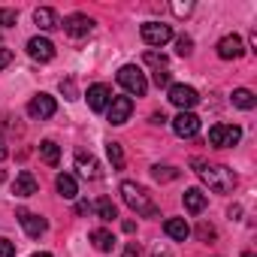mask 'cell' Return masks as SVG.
<instances>
[{
	"instance_id": "6da1fadb",
	"label": "cell",
	"mask_w": 257,
	"mask_h": 257,
	"mask_svg": "<svg viewBox=\"0 0 257 257\" xmlns=\"http://www.w3.org/2000/svg\"><path fill=\"white\" fill-rule=\"evenodd\" d=\"M191 167L200 173V179H203V182L209 185V191H215V194H230V191L236 188V173H233L230 167H209L203 158H194Z\"/></svg>"
},
{
	"instance_id": "7a4b0ae2",
	"label": "cell",
	"mask_w": 257,
	"mask_h": 257,
	"mask_svg": "<svg viewBox=\"0 0 257 257\" xmlns=\"http://www.w3.org/2000/svg\"><path fill=\"white\" fill-rule=\"evenodd\" d=\"M121 200L127 203V209H134L137 215H146V218H155L158 215V206L152 203L149 191L137 182H121Z\"/></svg>"
},
{
	"instance_id": "3957f363",
	"label": "cell",
	"mask_w": 257,
	"mask_h": 257,
	"mask_svg": "<svg viewBox=\"0 0 257 257\" xmlns=\"http://www.w3.org/2000/svg\"><path fill=\"white\" fill-rule=\"evenodd\" d=\"M118 85H121L127 94H137V97H143V94L149 91L146 73H143L137 64H124V67L118 70Z\"/></svg>"
},
{
	"instance_id": "277c9868",
	"label": "cell",
	"mask_w": 257,
	"mask_h": 257,
	"mask_svg": "<svg viewBox=\"0 0 257 257\" xmlns=\"http://www.w3.org/2000/svg\"><path fill=\"white\" fill-rule=\"evenodd\" d=\"M239 140H242V127H236V124H215L209 131V143L215 149H230Z\"/></svg>"
},
{
	"instance_id": "5b68a950",
	"label": "cell",
	"mask_w": 257,
	"mask_h": 257,
	"mask_svg": "<svg viewBox=\"0 0 257 257\" xmlns=\"http://www.w3.org/2000/svg\"><path fill=\"white\" fill-rule=\"evenodd\" d=\"M140 34H143V40L149 46H167L173 40V28L170 25H161V22H146L140 28Z\"/></svg>"
},
{
	"instance_id": "8992f818",
	"label": "cell",
	"mask_w": 257,
	"mask_h": 257,
	"mask_svg": "<svg viewBox=\"0 0 257 257\" xmlns=\"http://www.w3.org/2000/svg\"><path fill=\"white\" fill-rule=\"evenodd\" d=\"M170 103L179 106L182 112H191V109L200 103V94H197L191 85H170Z\"/></svg>"
},
{
	"instance_id": "52a82bcc",
	"label": "cell",
	"mask_w": 257,
	"mask_h": 257,
	"mask_svg": "<svg viewBox=\"0 0 257 257\" xmlns=\"http://www.w3.org/2000/svg\"><path fill=\"white\" fill-rule=\"evenodd\" d=\"M55 112H58V103H55V97H49V94H37V97H31V103H28V115L37 118V121H46V118H52Z\"/></svg>"
},
{
	"instance_id": "ba28073f",
	"label": "cell",
	"mask_w": 257,
	"mask_h": 257,
	"mask_svg": "<svg viewBox=\"0 0 257 257\" xmlns=\"http://www.w3.org/2000/svg\"><path fill=\"white\" fill-rule=\"evenodd\" d=\"M131 112H134V100H131V97H112L109 106H106L109 124H127Z\"/></svg>"
},
{
	"instance_id": "9c48e42d",
	"label": "cell",
	"mask_w": 257,
	"mask_h": 257,
	"mask_svg": "<svg viewBox=\"0 0 257 257\" xmlns=\"http://www.w3.org/2000/svg\"><path fill=\"white\" fill-rule=\"evenodd\" d=\"M242 55H245V43H242V37L227 34V37L218 40V58H221V61H239Z\"/></svg>"
},
{
	"instance_id": "30bf717a",
	"label": "cell",
	"mask_w": 257,
	"mask_h": 257,
	"mask_svg": "<svg viewBox=\"0 0 257 257\" xmlns=\"http://www.w3.org/2000/svg\"><path fill=\"white\" fill-rule=\"evenodd\" d=\"M19 224L25 227V233L31 236V239H40L46 230H49V224H46V218L43 215H37V212H28V209H19Z\"/></svg>"
},
{
	"instance_id": "8fae6325",
	"label": "cell",
	"mask_w": 257,
	"mask_h": 257,
	"mask_svg": "<svg viewBox=\"0 0 257 257\" xmlns=\"http://www.w3.org/2000/svg\"><path fill=\"white\" fill-rule=\"evenodd\" d=\"M173 131H176V137L191 140V137L200 134V118H197L194 112H179V115L173 118Z\"/></svg>"
},
{
	"instance_id": "7c38bea8",
	"label": "cell",
	"mask_w": 257,
	"mask_h": 257,
	"mask_svg": "<svg viewBox=\"0 0 257 257\" xmlns=\"http://www.w3.org/2000/svg\"><path fill=\"white\" fill-rule=\"evenodd\" d=\"M28 55H31L34 61H40V64H49V61L55 58V43L46 40V37H31V40H28Z\"/></svg>"
},
{
	"instance_id": "4fadbf2b",
	"label": "cell",
	"mask_w": 257,
	"mask_h": 257,
	"mask_svg": "<svg viewBox=\"0 0 257 257\" xmlns=\"http://www.w3.org/2000/svg\"><path fill=\"white\" fill-rule=\"evenodd\" d=\"M70 37H88L91 31H94V19H88V16H82V13H73V16H67L64 19V25H61Z\"/></svg>"
},
{
	"instance_id": "5bb4252c",
	"label": "cell",
	"mask_w": 257,
	"mask_h": 257,
	"mask_svg": "<svg viewBox=\"0 0 257 257\" xmlns=\"http://www.w3.org/2000/svg\"><path fill=\"white\" fill-rule=\"evenodd\" d=\"M37 191H40L37 176H34L31 170H22V173L16 176V182H13V194H16V197H34Z\"/></svg>"
},
{
	"instance_id": "9a60e30c",
	"label": "cell",
	"mask_w": 257,
	"mask_h": 257,
	"mask_svg": "<svg viewBox=\"0 0 257 257\" xmlns=\"http://www.w3.org/2000/svg\"><path fill=\"white\" fill-rule=\"evenodd\" d=\"M109 100H112V91H109V85L97 82V85H91V88H88V106H91L94 112H106Z\"/></svg>"
},
{
	"instance_id": "2e32d148",
	"label": "cell",
	"mask_w": 257,
	"mask_h": 257,
	"mask_svg": "<svg viewBox=\"0 0 257 257\" xmlns=\"http://www.w3.org/2000/svg\"><path fill=\"white\" fill-rule=\"evenodd\" d=\"M34 22H37L40 31H55V28H61V19H58V13H55L52 7H40V10H34Z\"/></svg>"
},
{
	"instance_id": "e0dca14e",
	"label": "cell",
	"mask_w": 257,
	"mask_h": 257,
	"mask_svg": "<svg viewBox=\"0 0 257 257\" xmlns=\"http://www.w3.org/2000/svg\"><path fill=\"white\" fill-rule=\"evenodd\" d=\"M182 203H185V209H188L191 215H200V212L206 209L209 197H206L200 188H188V191H185V197H182Z\"/></svg>"
},
{
	"instance_id": "ac0fdd59",
	"label": "cell",
	"mask_w": 257,
	"mask_h": 257,
	"mask_svg": "<svg viewBox=\"0 0 257 257\" xmlns=\"http://www.w3.org/2000/svg\"><path fill=\"white\" fill-rule=\"evenodd\" d=\"M164 233H167L170 239H176V242H185V239L191 236V227H188L185 218H167V221H164Z\"/></svg>"
},
{
	"instance_id": "d6986e66",
	"label": "cell",
	"mask_w": 257,
	"mask_h": 257,
	"mask_svg": "<svg viewBox=\"0 0 257 257\" xmlns=\"http://www.w3.org/2000/svg\"><path fill=\"white\" fill-rule=\"evenodd\" d=\"M76 170H79L85 179H100V164H97V158H94V155L79 152V155H76Z\"/></svg>"
},
{
	"instance_id": "ffe728a7",
	"label": "cell",
	"mask_w": 257,
	"mask_h": 257,
	"mask_svg": "<svg viewBox=\"0 0 257 257\" xmlns=\"http://www.w3.org/2000/svg\"><path fill=\"white\" fill-rule=\"evenodd\" d=\"M55 188H58V194H61L64 200H76V197H79V185H76V179H73L70 173H61V176L55 179Z\"/></svg>"
},
{
	"instance_id": "44dd1931",
	"label": "cell",
	"mask_w": 257,
	"mask_h": 257,
	"mask_svg": "<svg viewBox=\"0 0 257 257\" xmlns=\"http://www.w3.org/2000/svg\"><path fill=\"white\" fill-rule=\"evenodd\" d=\"M233 106H236V109H245V112H251V109L257 106V97H254V91H248V88H236V91H233Z\"/></svg>"
},
{
	"instance_id": "7402d4cb",
	"label": "cell",
	"mask_w": 257,
	"mask_h": 257,
	"mask_svg": "<svg viewBox=\"0 0 257 257\" xmlns=\"http://www.w3.org/2000/svg\"><path fill=\"white\" fill-rule=\"evenodd\" d=\"M40 158H43L49 167H58V164H61V149H58V143L43 140V143H40Z\"/></svg>"
},
{
	"instance_id": "603a6c76",
	"label": "cell",
	"mask_w": 257,
	"mask_h": 257,
	"mask_svg": "<svg viewBox=\"0 0 257 257\" xmlns=\"http://www.w3.org/2000/svg\"><path fill=\"white\" fill-rule=\"evenodd\" d=\"M91 242H94V248H97V251H103V254H109V251L115 248V236H112L109 230H103V227L91 233Z\"/></svg>"
},
{
	"instance_id": "cb8c5ba5",
	"label": "cell",
	"mask_w": 257,
	"mask_h": 257,
	"mask_svg": "<svg viewBox=\"0 0 257 257\" xmlns=\"http://www.w3.org/2000/svg\"><path fill=\"white\" fill-rule=\"evenodd\" d=\"M94 212H97L103 221H115V218H118V209H115V203H112L109 197H100V200L94 203Z\"/></svg>"
},
{
	"instance_id": "d4e9b609",
	"label": "cell",
	"mask_w": 257,
	"mask_h": 257,
	"mask_svg": "<svg viewBox=\"0 0 257 257\" xmlns=\"http://www.w3.org/2000/svg\"><path fill=\"white\" fill-rule=\"evenodd\" d=\"M106 155H109L112 170H124V149H121V143H106Z\"/></svg>"
},
{
	"instance_id": "484cf974",
	"label": "cell",
	"mask_w": 257,
	"mask_h": 257,
	"mask_svg": "<svg viewBox=\"0 0 257 257\" xmlns=\"http://www.w3.org/2000/svg\"><path fill=\"white\" fill-rule=\"evenodd\" d=\"M152 179L164 185V182H173V179H179V170H176V167H161V164H158V167H152Z\"/></svg>"
},
{
	"instance_id": "4316f807",
	"label": "cell",
	"mask_w": 257,
	"mask_h": 257,
	"mask_svg": "<svg viewBox=\"0 0 257 257\" xmlns=\"http://www.w3.org/2000/svg\"><path fill=\"white\" fill-rule=\"evenodd\" d=\"M16 22H19V13H16V10L0 7V28H13Z\"/></svg>"
},
{
	"instance_id": "83f0119b",
	"label": "cell",
	"mask_w": 257,
	"mask_h": 257,
	"mask_svg": "<svg viewBox=\"0 0 257 257\" xmlns=\"http://www.w3.org/2000/svg\"><path fill=\"white\" fill-rule=\"evenodd\" d=\"M176 52H179V55H182V58H188V55H191V52H194V40H191V37H185V34H182V37H179V40H176Z\"/></svg>"
},
{
	"instance_id": "f1b7e54d",
	"label": "cell",
	"mask_w": 257,
	"mask_h": 257,
	"mask_svg": "<svg viewBox=\"0 0 257 257\" xmlns=\"http://www.w3.org/2000/svg\"><path fill=\"white\" fill-rule=\"evenodd\" d=\"M146 64H152V67H167V58L164 55H158V52H146Z\"/></svg>"
},
{
	"instance_id": "f546056e",
	"label": "cell",
	"mask_w": 257,
	"mask_h": 257,
	"mask_svg": "<svg viewBox=\"0 0 257 257\" xmlns=\"http://www.w3.org/2000/svg\"><path fill=\"white\" fill-rule=\"evenodd\" d=\"M152 79H155V85H158V88H170V82H173L167 70H155V76H152Z\"/></svg>"
},
{
	"instance_id": "4dcf8cb0",
	"label": "cell",
	"mask_w": 257,
	"mask_h": 257,
	"mask_svg": "<svg viewBox=\"0 0 257 257\" xmlns=\"http://www.w3.org/2000/svg\"><path fill=\"white\" fill-rule=\"evenodd\" d=\"M13 254H16V242L0 236V257H13Z\"/></svg>"
},
{
	"instance_id": "1f68e13d",
	"label": "cell",
	"mask_w": 257,
	"mask_h": 257,
	"mask_svg": "<svg viewBox=\"0 0 257 257\" xmlns=\"http://www.w3.org/2000/svg\"><path fill=\"white\" fill-rule=\"evenodd\" d=\"M197 236H200L203 242H209V239H215V227H212V224H200V227H197Z\"/></svg>"
},
{
	"instance_id": "d6a6232c",
	"label": "cell",
	"mask_w": 257,
	"mask_h": 257,
	"mask_svg": "<svg viewBox=\"0 0 257 257\" xmlns=\"http://www.w3.org/2000/svg\"><path fill=\"white\" fill-rule=\"evenodd\" d=\"M173 13L176 16H191L194 13V4H173Z\"/></svg>"
},
{
	"instance_id": "836d02e7",
	"label": "cell",
	"mask_w": 257,
	"mask_h": 257,
	"mask_svg": "<svg viewBox=\"0 0 257 257\" xmlns=\"http://www.w3.org/2000/svg\"><path fill=\"white\" fill-rule=\"evenodd\" d=\"M10 61H13V49H7L4 43H0V67H7Z\"/></svg>"
},
{
	"instance_id": "e575fe53",
	"label": "cell",
	"mask_w": 257,
	"mask_h": 257,
	"mask_svg": "<svg viewBox=\"0 0 257 257\" xmlns=\"http://www.w3.org/2000/svg\"><path fill=\"white\" fill-rule=\"evenodd\" d=\"M61 91L67 94V100H76V88H73V82L67 79V82H61Z\"/></svg>"
},
{
	"instance_id": "d590c367",
	"label": "cell",
	"mask_w": 257,
	"mask_h": 257,
	"mask_svg": "<svg viewBox=\"0 0 257 257\" xmlns=\"http://www.w3.org/2000/svg\"><path fill=\"white\" fill-rule=\"evenodd\" d=\"M124 257H140V248H137V242H131V245H127Z\"/></svg>"
},
{
	"instance_id": "8d00e7d4",
	"label": "cell",
	"mask_w": 257,
	"mask_h": 257,
	"mask_svg": "<svg viewBox=\"0 0 257 257\" xmlns=\"http://www.w3.org/2000/svg\"><path fill=\"white\" fill-rule=\"evenodd\" d=\"M152 124H158V127L167 124V115H164V112H155V115H152Z\"/></svg>"
},
{
	"instance_id": "74e56055",
	"label": "cell",
	"mask_w": 257,
	"mask_h": 257,
	"mask_svg": "<svg viewBox=\"0 0 257 257\" xmlns=\"http://www.w3.org/2000/svg\"><path fill=\"white\" fill-rule=\"evenodd\" d=\"M76 212H79V215H88V212H91V206L82 200V203H76Z\"/></svg>"
},
{
	"instance_id": "f35d334b",
	"label": "cell",
	"mask_w": 257,
	"mask_h": 257,
	"mask_svg": "<svg viewBox=\"0 0 257 257\" xmlns=\"http://www.w3.org/2000/svg\"><path fill=\"white\" fill-rule=\"evenodd\" d=\"M7 155H10V149H7L4 143H0V161H7Z\"/></svg>"
},
{
	"instance_id": "ab89813d",
	"label": "cell",
	"mask_w": 257,
	"mask_h": 257,
	"mask_svg": "<svg viewBox=\"0 0 257 257\" xmlns=\"http://www.w3.org/2000/svg\"><path fill=\"white\" fill-rule=\"evenodd\" d=\"M34 257H52V254H49V251H37Z\"/></svg>"
},
{
	"instance_id": "60d3db41",
	"label": "cell",
	"mask_w": 257,
	"mask_h": 257,
	"mask_svg": "<svg viewBox=\"0 0 257 257\" xmlns=\"http://www.w3.org/2000/svg\"><path fill=\"white\" fill-rule=\"evenodd\" d=\"M242 257H254V254H251V251H245V254H242Z\"/></svg>"
}]
</instances>
